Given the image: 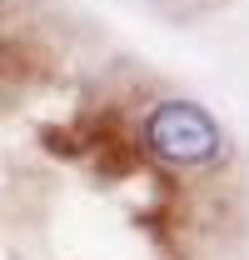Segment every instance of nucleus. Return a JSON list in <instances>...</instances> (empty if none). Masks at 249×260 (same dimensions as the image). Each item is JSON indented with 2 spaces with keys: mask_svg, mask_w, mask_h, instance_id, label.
<instances>
[{
  "mask_svg": "<svg viewBox=\"0 0 249 260\" xmlns=\"http://www.w3.org/2000/svg\"><path fill=\"white\" fill-rule=\"evenodd\" d=\"M140 145H145L150 160L170 165V170H210V165L224 160L229 135L215 120V110H204L199 100L170 95V100H155L145 110Z\"/></svg>",
  "mask_w": 249,
  "mask_h": 260,
  "instance_id": "obj_1",
  "label": "nucleus"
}]
</instances>
